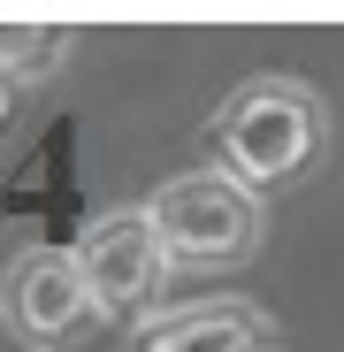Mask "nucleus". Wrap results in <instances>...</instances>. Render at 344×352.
Returning <instances> with one entry per match:
<instances>
[{"label": "nucleus", "mask_w": 344, "mask_h": 352, "mask_svg": "<svg viewBox=\"0 0 344 352\" xmlns=\"http://www.w3.org/2000/svg\"><path fill=\"white\" fill-rule=\"evenodd\" d=\"M0 307H8V329L31 344H69L100 322L92 307V283L77 268L69 245H31L8 261V283H0Z\"/></svg>", "instance_id": "20e7f679"}, {"label": "nucleus", "mask_w": 344, "mask_h": 352, "mask_svg": "<svg viewBox=\"0 0 344 352\" xmlns=\"http://www.w3.org/2000/svg\"><path fill=\"white\" fill-rule=\"evenodd\" d=\"M207 153H214V168L229 184H245V192L268 199L275 184H299V176L321 168V153H329V100L306 77H275V69L245 77L214 107Z\"/></svg>", "instance_id": "f257e3e1"}, {"label": "nucleus", "mask_w": 344, "mask_h": 352, "mask_svg": "<svg viewBox=\"0 0 344 352\" xmlns=\"http://www.w3.org/2000/svg\"><path fill=\"white\" fill-rule=\"evenodd\" d=\"M153 230H161V253L176 276H222V268H245L268 238V199L229 184L222 168H184L146 199Z\"/></svg>", "instance_id": "f03ea898"}, {"label": "nucleus", "mask_w": 344, "mask_h": 352, "mask_svg": "<svg viewBox=\"0 0 344 352\" xmlns=\"http://www.w3.org/2000/svg\"><path fill=\"white\" fill-rule=\"evenodd\" d=\"M69 54V38L62 31H0V69H8L16 85L23 77H38V69H54Z\"/></svg>", "instance_id": "423d86ee"}, {"label": "nucleus", "mask_w": 344, "mask_h": 352, "mask_svg": "<svg viewBox=\"0 0 344 352\" xmlns=\"http://www.w3.org/2000/svg\"><path fill=\"white\" fill-rule=\"evenodd\" d=\"M16 92H23V85H16L8 69H0V131H8V115H16Z\"/></svg>", "instance_id": "0eeeda50"}, {"label": "nucleus", "mask_w": 344, "mask_h": 352, "mask_svg": "<svg viewBox=\"0 0 344 352\" xmlns=\"http://www.w3.org/2000/svg\"><path fill=\"white\" fill-rule=\"evenodd\" d=\"M123 352H275V322L253 299H199V307H168L146 314Z\"/></svg>", "instance_id": "39448f33"}, {"label": "nucleus", "mask_w": 344, "mask_h": 352, "mask_svg": "<svg viewBox=\"0 0 344 352\" xmlns=\"http://www.w3.org/2000/svg\"><path fill=\"white\" fill-rule=\"evenodd\" d=\"M69 253H77L84 283H92V307H100V322H130V329L153 314L161 283L176 276V268H168V253H161V230H153L146 199H138V207H107V214L84 230V238H77Z\"/></svg>", "instance_id": "7ed1b4c3"}]
</instances>
